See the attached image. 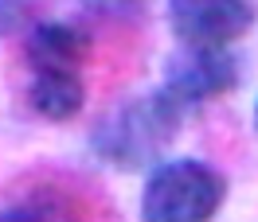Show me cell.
I'll return each instance as SVG.
<instances>
[{
	"mask_svg": "<svg viewBox=\"0 0 258 222\" xmlns=\"http://www.w3.org/2000/svg\"><path fill=\"white\" fill-rule=\"evenodd\" d=\"M168 20L184 47L231 51L254 28V0H168Z\"/></svg>",
	"mask_w": 258,
	"mask_h": 222,
	"instance_id": "3957f363",
	"label": "cell"
},
{
	"mask_svg": "<svg viewBox=\"0 0 258 222\" xmlns=\"http://www.w3.org/2000/svg\"><path fill=\"white\" fill-rule=\"evenodd\" d=\"M188 117L192 113L184 109V101L161 82L157 90L106 113L90 133V152L117 172H149L164 160Z\"/></svg>",
	"mask_w": 258,
	"mask_h": 222,
	"instance_id": "6da1fadb",
	"label": "cell"
},
{
	"mask_svg": "<svg viewBox=\"0 0 258 222\" xmlns=\"http://www.w3.org/2000/svg\"><path fill=\"white\" fill-rule=\"evenodd\" d=\"M20 39L28 70H86L94 55V35L71 20H35Z\"/></svg>",
	"mask_w": 258,
	"mask_h": 222,
	"instance_id": "5b68a950",
	"label": "cell"
},
{
	"mask_svg": "<svg viewBox=\"0 0 258 222\" xmlns=\"http://www.w3.org/2000/svg\"><path fill=\"white\" fill-rule=\"evenodd\" d=\"M79 8L94 24H110L125 32H137L141 24H149V0H79Z\"/></svg>",
	"mask_w": 258,
	"mask_h": 222,
	"instance_id": "ba28073f",
	"label": "cell"
},
{
	"mask_svg": "<svg viewBox=\"0 0 258 222\" xmlns=\"http://www.w3.org/2000/svg\"><path fill=\"white\" fill-rule=\"evenodd\" d=\"M43 0H0V39H16L39 20Z\"/></svg>",
	"mask_w": 258,
	"mask_h": 222,
	"instance_id": "9c48e42d",
	"label": "cell"
},
{
	"mask_svg": "<svg viewBox=\"0 0 258 222\" xmlns=\"http://www.w3.org/2000/svg\"><path fill=\"white\" fill-rule=\"evenodd\" d=\"M102 206L86 203V195L67 187L63 179L28 175L20 191H12V203L0 210V218H75V214H98Z\"/></svg>",
	"mask_w": 258,
	"mask_h": 222,
	"instance_id": "8992f818",
	"label": "cell"
},
{
	"mask_svg": "<svg viewBox=\"0 0 258 222\" xmlns=\"http://www.w3.org/2000/svg\"><path fill=\"white\" fill-rule=\"evenodd\" d=\"M254 129H258V101H254Z\"/></svg>",
	"mask_w": 258,
	"mask_h": 222,
	"instance_id": "30bf717a",
	"label": "cell"
},
{
	"mask_svg": "<svg viewBox=\"0 0 258 222\" xmlns=\"http://www.w3.org/2000/svg\"><path fill=\"white\" fill-rule=\"evenodd\" d=\"M161 82L184 101V109L196 113V109H204V105H211V101L227 97L231 90H239L242 70H239V59L231 51L184 47V55L168 63Z\"/></svg>",
	"mask_w": 258,
	"mask_h": 222,
	"instance_id": "277c9868",
	"label": "cell"
},
{
	"mask_svg": "<svg viewBox=\"0 0 258 222\" xmlns=\"http://www.w3.org/2000/svg\"><path fill=\"white\" fill-rule=\"evenodd\" d=\"M227 203V175L200 160H161L149 168L141 214L149 222H204Z\"/></svg>",
	"mask_w": 258,
	"mask_h": 222,
	"instance_id": "7a4b0ae2",
	"label": "cell"
},
{
	"mask_svg": "<svg viewBox=\"0 0 258 222\" xmlns=\"http://www.w3.org/2000/svg\"><path fill=\"white\" fill-rule=\"evenodd\" d=\"M24 101L39 121L67 125L86 105V78L82 70H28Z\"/></svg>",
	"mask_w": 258,
	"mask_h": 222,
	"instance_id": "52a82bcc",
	"label": "cell"
}]
</instances>
